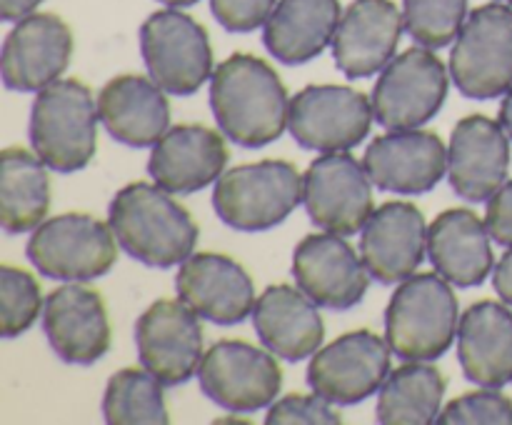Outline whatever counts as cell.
Instances as JSON below:
<instances>
[{"label":"cell","mask_w":512,"mask_h":425,"mask_svg":"<svg viewBox=\"0 0 512 425\" xmlns=\"http://www.w3.org/2000/svg\"><path fill=\"white\" fill-rule=\"evenodd\" d=\"M210 108L220 133L243 148H263L288 128L290 100L280 75L248 53H235L213 70Z\"/></svg>","instance_id":"cell-1"},{"label":"cell","mask_w":512,"mask_h":425,"mask_svg":"<svg viewBox=\"0 0 512 425\" xmlns=\"http://www.w3.org/2000/svg\"><path fill=\"white\" fill-rule=\"evenodd\" d=\"M108 223L120 248L150 268H173L193 255L198 225L158 183H130L113 198Z\"/></svg>","instance_id":"cell-2"},{"label":"cell","mask_w":512,"mask_h":425,"mask_svg":"<svg viewBox=\"0 0 512 425\" xmlns=\"http://www.w3.org/2000/svg\"><path fill=\"white\" fill-rule=\"evenodd\" d=\"M98 118L93 90L75 78H60L35 95L30 143L55 173H75L93 160Z\"/></svg>","instance_id":"cell-3"},{"label":"cell","mask_w":512,"mask_h":425,"mask_svg":"<svg viewBox=\"0 0 512 425\" xmlns=\"http://www.w3.org/2000/svg\"><path fill=\"white\" fill-rule=\"evenodd\" d=\"M450 280L435 273L410 275L400 283L385 310V338L405 360H435L458 333V298Z\"/></svg>","instance_id":"cell-4"},{"label":"cell","mask_w":512,"mask_h":425,"mask_svg":"<svg viewBox=\"0 0 512 425\" xmlns=\"http://www.w3.org/2000/svg\"><path fill=\"white\" fill-rule=\"evenodd\" d=\"M305 195V178L288 160H260L218 178L213 205L218 218L240 233H263L283 223Z\"/></svg>","instance_id":"cell-5"},{"label":"cell","mask_w":512,"mask_h":425,"mask_svg":"<svg viewBox=\"0 0 512 425\" xmlns=\"http://www.w3.org/2000/svg\"><path fill=\"white\" fill-rule=\"evenodd\" d=\"M450 75L465 98L490 100L512 88V8L488 3L475 8L450 53Z\"/></svg>","instance_id":"cell-6"},{"label":"cell","mask_w":512,"mask_h":425,"mask_svg":"<svg viewBox=\"0 0 512 425\" xmlns=\"http://www.w3.org/2000/svg\"><path fill=\"white\" fill-rule=\"evenodd\" d=\"M110 223L88 213H63L45 220L28 240L30 263L48 278L93 280L108 273L118 258Z\"/></svg>","instance_id":"cell-7"},{"label":"cell","mask_w":512,"mask_h":425,"mask_svg":"<svg viewBox=\"0 0 512 425\" xmlns=\"http://www.w3.org/2000/svg\"><path fill=\"white\" fill-rule=\"evenodd\" d=\"M140 53L148 73L165 93L193 95L213 78V50L203 25L188 13L168 8L150 15L140 28Z\"/></svg>","instance_id":"cell-8"},{"label":"cell","mask_w":512,"mask_h":425,"mask_svg":"<svg viewBox=\"0 0 512 425\" xmlns=\"http://www.w3.org/2000/svg\"><path fill=\"white\" fill-rule=\"evenodd\" d=\"M448 70L428 48H410L390 60L375 83V120L388 130L420 128L448 98Z\"/></svg>","instance_id":"cell-9"},{"label":"cell","mask_w":512,"mask_h":425,"mask_svg":"<svg viewBox=\"0 0 512 425\" xmlns=\"http://www.w3.org/2000/svg\"><path fill=\"white\" fill-rule=\"evenodd\" d=\"M373 115V103L360 90L308 85L290 100L288 130L300 148L340 153L368 138Z\"/></svg>","instance_id":"cell-10"},{"label":"cell","mask_w":512,"mask_h":425,"mask_svg":"<svg viewBox=\"0 0 512 425\" xmlns=\"http://www.w3.org/2000/svg\"><path fill=\"white\" fill-rule=\"evenodd\" d=\"M200 390L230 413H255L278 398L283 370L278 360L245 340H220L198 368Z\"/></svg>","instance_id":"cell-11"},{"label":"cell","mask_w":512,"mask_h":425,"mask_svg":"<svg viewBox=\"0 0 512 425\" xmlns=\"http://www.w3.org/2000/svg\"><path fill=\"white\" fill-rule=\"evenodd\" d=\"M390 343L353 330L320 348L308 365V385L335 405H355L383 388L390 375Z\"/></svg>","instance_id":"cell-12"},{"label":"cell","mask_w":512,"mask_h":425,"mask_svg":"<svg viewBox=\"0 0 512 425\" xmlns=\"http://www.w3.org/2000/svg\"><path fill=\"white\" fill-rule=\"evenodd\" d=\"M303 203L320 230L360 233L373 215V180L350 153L320 155L305 170Z\"/></svg>","instance_id":"cell-13"},{"label":"cell","mask_w":512,"mask_h":425,"mask_svg":"<svg viewBox=\"0 0 512 425\" xmlns=\"http://www.w3.org/2000/svg\"><path fill=\"white\" fill-rule=\"evenodd\" d=\"M135 345L145 370L163 385L188 383L203 363V328L183 300H155L135 323Z\"/></svg>","instance_id":"cell-14"},{"label":"cell","mask_w":512,"mask_h":425,"mask_svg":"<svg viewBox=\"0 0 512 425\" xmlns=\"http://www.w3.org/2000/svg\"><path fill=\"white\" fill-rule=\"evenodd\" d=\"M293 275L298 288L320 308L350 310L370 288V270L353 245L338 233H313L293 253Z\"/></svg>","instance_id":"cell-15"},{"label":"cell","mask_w":512,"mask_h":425,"mask_svg":"<svg viewBox=\"0 0 512 425\" xmlns=\"http://www.w3.org/2000/svg\"><path fill=\"white\" fill-rule=\"evenodd\" d=\"M73 55V33L55 13H30L3 43V83L8 90L35 93L60 80Z\"/></svg>","instance_id":"cell-16"},{"label":"cell","mask_w":512,"mask_h":425,"mask_svg":"<svg viewBox=\"0 0 512 425\" xmlns=\"http://www.w3.org/2000/svg\"><path fill=\"white\" fill-rule=\"evenodd\" d=\"M363 165L385 193L423 195L448 175V150L428 130H393L368 145Z\"/></svg>","instance_id":"cell-17"},{"label":"cell","mask_w":512,"mask_h":425,"mask_svg":"<svg viewBox=\"0 0 512 425\" xmlns=\"http://www.w3.org/2000/svg\"><path fill=\"white\" fill-rule=\"evenodd\" d=\"M510 135L488 115H468L455 125L448 148V178L465 200H490L505 185Z\"/></svg>","instance_id":"cell-18"},{"label":"cell","mask_w":512,"mask_h":425,"mask_svg":"<svg viewBox=\"0 0 512 425\" xmlns=\"http://www.w3.org/2000/svg\"><path fill=\"white\" fill-rule=\"evenodd\" d=\"M175 288L193 313L218 325H235L253 315V280L243 265L223 253H193L183 260Z\"/></svg>","instance_id":"cell-19"},{"label":"cell","mask_w":512,"mask_h":425,"mask_svg":"<svg viewBox=\"0 0 512 425\" xmlns=\"http://www.w3.org/2000/svg\"><path fill=\"white\" fill-rule=\"evenodd\" d=\"M43 330L70 365H93L110 348V320L98 290L80 283L55 288L43 305Z\"/></svg>","instance_id":"cell-20"},{"label":"cell","mask_w":512,"mask_h":425,"mask_svg":"<svg viewBox=\"0 0 512 425\" xmlns=\"http://www.w3.org/2000/svg\"><path fill=\"white\" fill-rule=\"evenodd\" d=\"M428 253L425 218L413 203L393 200L380 205L360 235V258L370 275L383 285H395L415 275Z\"/></svg>","instance_id":"cell-21"},{"label":"cell","mask_w":512,"mask_h":425,"mask_svg":"<svg viewBox=\"0 0 512 425\" xmlns=\"http://www.w3.org/2000/svg\"><path fill=\"white\" fill-rule=\"evenodd\" d=\"M405 18L393 0H353L333 38L335 65L348 78H370L393 60Z\"/></svg>","instance_id":"cell-22"},{"label":"cell","mask_w":512,"mask_h":425,"mask_svg":"<svg viewBox=\"0 0 512 425\" xmlns=\"http://www.w3.org/2000/svg\"><path fill=\"white\" fill-rule=\"evenodd\" d=\"M228 148L218 130L205 125H175L158 143L148 160V173L168 193L190 195L208 188L223 175Z\"/></svg>","instance_id":"cell-23"},{"label":"cell","mask_w":512,"mask_h":425,"mask_svg":"<svg viewBox=\"0 0 512 425\" xmlns=\"http://www.w3.org/2000/svg\"><path fill=\"white\" fill-rule=\"evenodd\" d=\"M98 115L110 135L130 148H150L170 125L165 90L145 75H118L98 95Z\"/></svg>","instance_id":"cell-24"},{"label":"cell","mask_w":512,"mask_h":425,"mask_svg":"<svg viewBox=\"0 0 512 425\" xmlns=\"http://www.w3.org/2000/svg\"><path fill=\"white\" fill-rule=\"evenodd\" d=\"M320 305L293 285H268L255 300L253 323L260 340L273 355L285 360L310 358L320 350L325 325Z\"/></svg>","instance_id":"cell-25"},{"label":"cell","mask_w":512,"mask_h":425,"mask_svg":"<svg viewBox=\"0 0 512 425\" xmlns=\"http://www.w3.org/2000/svg\"><path fill=\"white\" fill-rule=\"evenodd\" d=\"M458 360L465 378L485 388L512 383V310L495 300L470 305L458 325Z\"/></svg>","instance_id":"cell-26"},{"label":"cell","mask_w":512,"mask_h":425,"mask_svg":"<svg viewBox=\"0 0 512 425\" xmlns=\"http://www.w3.org/2000/svg\"><path fill=\"white\" fill-rule=\"evenodd\" d=\"M428 255L435 270L458 288L485 283L495 263L488 225L468 208H450L430 223Z\"/></svg>","instance_id":"cell-27"},{"label":"cell","mask_w":512,"mask_h":425,"mask_svg":"<svg viewBox=\"0 0 512 425\" xmlns=\"http://www.w3.org/2000/svg\"><path fill=\"white\" fill-rule=\"evenodd\" d=\"M340 18V0H278L263 43L280 63H308L333 43Z\"/></svg>","instance_id":"cell-28"},{"label":"cell","mask_w":512,"mask_h":425,"mask_svg":"<svg viewBox=\"0 0 512 425\" xmlns=\"http://www.w3.org/2000/svg\"><path fill=\"white\" fill-rule=\"evenodd\" d=\"M48 165L38 153L5 148L0 158V225L5 233L35 230L50 208Z\"/></svg>","instance_id":"cell-29"},{"label":"cell","mask_w":512,"mask_h":425,"mask_svg":"<svg viewBox=\"0 0 512 425\" xmlns=\"http://www.w3.org/2000/svg\"><path fill=\"white\" fill-rule=\"evenodd\" d=\"M445 378L435 365L410 360L385 378L378 395V423L428 425L438 423Z\"/></svg>","instance_id":"cell-30"},{"label":"cell","mask_w":512,"mask_h":425,"mask_svg":"<svg viewBox=\"0 0 512 425\" xmlns=\"http://www.w3.org/2000/svg\"><path fill=\"white\" fill-rule=\"evenodd\" d=\"M103 413L110 425H165L168 408L163 383L150 370H118L105 385Z\"/></svg>","instance_id":"cell-31"},{"label":"cell","mask_w":512,"mask_h":425,"mask_svg":"<svg viewBox=\"0 0 512 425\" xmlns=\"http://www.w3.org/2000/svg\"><path fill=\"white\" fill-rule=\"evenodd\" d=\"M468 0H403L405 30L425 48H445L458 38Z\"/></svg>","instance_id":"cell-32"},{"label":"cell","mask_w":512,"mask_h":425,"mask_svg":"<svg viewBox=\"0 0 512 425\" xmlns=\"http://www.w3.org/2000/svg\"><path fill=\"white\" fill-rule=\"evenodd\" d=\"M43 298L40 285L28 270L3 265L0 268V333L3 338L23 335L38 320Z\"/></svg>","instance_id":"cell-33"},{"label":"cell","mask_w":512,"mask_h":425,"mask_svg":"<svg viewBox=\"0 0 512 425\" xmlns=\"http://www.w3.org/2000/svg\"><path fill=\"white\" fill-rule=\"evenodd\" d=\"M440 425H512V400L498 390H475L450 400L438 415Z\"/></svg>","instance_id":"cell-34"},{"label":"cell","mask_w":512,"mask_h":425,"mask_svg":"<svg viewBox=\"0 0 512 425\" xmlns=\"http://www.w3.org/2000/svg\"><path fill=\"white\" fill-rule=\"evenodd\" d=\"M268 425H338L343 423L338 413L330 408V400L323 395H285L278 403L270 405V413L265 418Z\"/></svg>","instance_id":"cell-35"},{"label":"cell","mask_w":512,"mask_h":425,"mask_svg":"<svg viewBox=\"0 0 512 425\" xmlns=\"http://www.w3.org/2000/svg\"><path fill=\"white\" fill-rule=\"evenodd\" d=\"M278 0H210L215 20L228 33H253L268 23Z\"/></svg>","instance_id":"cell-36"},{"label":"cell","mask_w":512,"mask_h":425,"mask_svg":"<svg viewBox=\"0 0 512 425\" xmlns=\"http://www.w3.org/2000/svg\"><path fill=\"white\" fill-rule=\"evenodd\" d=\"M485 225H488L490 238H493L495 243L512 248V180L505 183L503 188L488 200Z\"/></svg>","instance_id":"cell-37"},{"label":"cell","mask_w":512,"mask_h":425,"mask_svg":"<svg viewBox=\"0 0 512 425\" xmlns=\"http://www.w3.org/2000/svg\"><path fill=\"white\" fill-rule=\"evenodd\" d=\"M493 285L500 298H503V303H508L512 308V248L500 258L498 268L493 273Z\"/></svg>","instance_id":"cell-38"},{"label":"cell","mask_w":512,"mask_h":425,"mask_svg":"<svg viewBox=\"0 0 512 425\" xmlns=\"http://www.w3.org/2000/svg\"><path fill=\"white\" fill-rule=\"evenodd\" d=\"M40 3L43 0H0V15H3V20H20L35 13Z\"/></svg>","instance_id":"cell-39"},{"label":"cell","mask_w":512,"mask_h":425,"mask_svg":"<svg viewBox=\"0 0 512 425\" xmlns=\"http://www.w3.org/2000/svg\"><path fill=\"white\" fill-rule=\"evenodd\" d=\"M500 125H503L505 133L512 138V88L505 93L503 105H500Z\"/></svg>","instance_id":"cell-40"},{"label":"cell","mask_w":512,"mask_h":425,"mask_svg":"<svg viewBox=\"0 0 512 425\" xmlns=\"http://www.w3.org/2000/svg\"><path fill=\"white\" fill-rule=\"evenodd\" d=\"M160 3L170 5V8H185V5H195L198 0H160Z\"/></svg>","instance_id":"cell-41"},{"label":"cell","mask_w":512,"mask_h":425,"mask_svg":"<svg viewBox=\"0 0 512 425\" xmlns=\"http://www.w3.org/2000/svg\"><path fill=\"white\" fill-rule=\"evenodd\" d=\"M500 3H512V0H500Z\"/></svg>","instance_id":"cell-42"}]
</instances>
